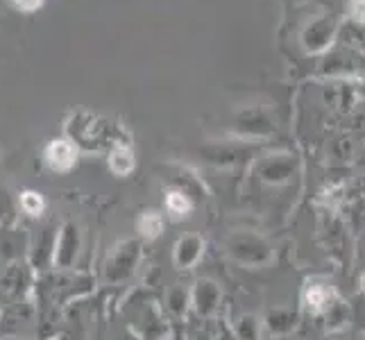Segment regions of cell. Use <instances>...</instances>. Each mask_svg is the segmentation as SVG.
I'll return each instance as SVG.
<instances>
[{
	"mask_svg": "<svg viewBox=\"0 0 365 340\" xmlns=\"http://www.w3.org/2000/svg\"><path fill=\"white\" fill-rule=\"evenodd\" d=\"M225 249L232 257L234 263L243 268H263L272 261V247L270 243L257 232L238 230L232 232L225 241Z\"/></svg>",
	"mask_w": 365,
	"mask_h": 340,
	"instance_id": "6da1fadb",
	"label": "cell"
},
{
	"mask_svg": "<svg viewBox=\"0 0 365 340\" xmlns=\"http://www.w3.org/2000/svg\"><path fill=\"white\" fill-rule=\"evenodd\" d=\"M222 291L213 279H197L191 291V311L193 318L213 320L220 309Z\"/></svg>",
	"mask_w": 365,
	"mask_h": 340,
	"instance_id": "7a4b0ae2",
	"label": "cell"
},
{
	"mask_svg": "<svg viewBox=\"0 0 365 340\" xmlns=\"http://www.w3.org/2000/svg\"><path fill=\"white\" fill-rule=\"evenodd\" d=\"M138 263V243L136 241H125L109 254L107 261V279L109 282H125L134 272Z\"/></svg>",
	"mask_w": 365,
	"mask_h": 340,
	"instance_id": "3957f363",
	"label": "cell"
},
{
	"mask_svg": "<svg viewBox=\"0 0 365 340\" xmlns=\"http://www.w3.org/2000/svg\"><path fill=\"white\" fill-rule=\"evenodd\" d=\"M336 299L338 293L334 291V286L320 279L307 282L304 291H302V304H304V311L311 313V316H324Z\"/></svg>",
	"mask_w": 365,
	"mask_h": 340,
	"instance_id": "277c9868",
	"label": "cell"
},
{
	"mask_svg": "<svg viewBox=\"0 0 365 340\" xmlns=\"http://www.w3.org/2000/svg\"><path fill=\"white\" fill-rule=\"evenodd\" d=\"M205 254V241L197 234H184L173 249V263L178 270H193Z\"/></svg>",
	"mask_w": 365,
	"mask_h": 340,
	"instance_id": "5b68a950",
	"label": "cell"
},
{
	"mask_svg": "<svg viewBox=\"0 0 365 340\" xmlns=\"http://www.w3.org/2000/svg\"><path fill=\"white\" fill-rule=\"evenodd\" d=\"M297 324H299V316L293 309H282V306L272 309L268 311V316L263 318V329L274 338L291 336L297 329Z\"/></svg>",
	"mask_w": 365,
	"mask_h": 340,
	"instance_id": "8992f818",
	"label": "cell"
},
{
	"mask_svg": "<svg viewBox=\"0 0 365 340\" xmlns=\"http://www.w3.org/2000/svg\"><path fill=\"white\" fill-rule=\"evenodd\" d=\"M75 159H78V153L68 141H53L46 148V163L57 172L71 170L75 166Z\"/></svg>",
	"mask_w": 365,
	"mask_h": 340,
	"instance_id": "52a82bcc",
	"label": "cell"
},
{
	"mask_svg": "<svg viewBox=\"0 0 365 340\" xmlns=\"http://www.w3.org/2000/svg\"><path fill=\"white\" fill-rule=\"evenodd\" d=\"M166 311L175 320H186L191 311V291H186L182 284H173L166 291Z\"/></svg>",
	"mask_w": 365,
	"mask_h": 340,
	"instance_id": "ba28073f",
	"label": "cell"
},
{
	"mask_svg": "<svg viewBox=\"0 0 365 340\" xmlns=\"http://www.w3.org/2000/svg\"><path fill=\"white\" fill-rule=\"evenodd\" d=\"M222 326L216 320H202V318H191L186 322L184 340H220L222 338Z\"/></svg>",
	"mask_w": 365,
	"mask_h": 340,
	"instance_id": "9c48e42d",
	"label": "cell"
},
{
	"mask_svg": "<svg viewBox=\"0 0 365 340\" xmlns=\"http://www.w3.org/2000/svg\"><path fill=\"white\" fill-rule=\"evenodd\" d=\"M78 247H80V232L73 222H68L61 230V238L57 245V259L61 266H71L75 254H78Z\"/></svg>",
	"mask_w": 365,
	"mask_h": 340,
	"instance_id": "30bf717a",
	"label": "cell"
},
{
	"mask_svg": "<svg viewBox=\"0 0 365 340\" xmlns=\"http://www.w3.org/2000/svg\"><path fill=\"white\" fill-rule=\"evenodd\" d=\"M163 205H166V218H170L173 222L186 220L193 213V200L184 191H168Z\"/></svg>",
	"mask_w": 365,
	"mask_h": 340,
	"instance_id": "8fae6325",
	"label": "cell"
},
{
	"mask_svg": "<svg viewBox=\"0 0 365 340\" xmlns=\"http://www.w3.org/2000/svg\"><path fill=\"white\" fill-rule=\"evenodd\" d=\"M322 318H324V329L329 331V334L343 331V329H347V326H349V320H351L349 304H347L345 299L338 297Z\"/></svg>",
	"mask_w": 365,
	"mask_h": 340,
	"instance_id": "7c38bea8",
	"label": "cell"
},
{
	"mask_svg": "<svg viewBox=\"0 0 365 340\" xmlns=\"http://www.w3.org/2000/svg\"><path fill=\"white\" fill-rule=\"evenodd\" d=\"M261 331L263 320H259L255 313H243L232 324V334L236 336V340H261Z\"/></svg>",
	"mask_w": 365,
	"mask_h": 340,
	"instance_id": "4fadbf2b",
	"label": "cell"
},
{
	"mask_svg": "<svg viewBox=\"0 0 365 340\" xmlns=\"http://www.w3.org/2000/svg\"><path fill=\"white\" fill-rule=\"evenodd\" d=\"M163 227H166V218H163V213L159 211H143L141 216L136 218V230L143 238H148V241L159 238Z\"/></svg>",
	"mask_w": 365,
	"mask_h": 340,
	"instance_id": "5bb4252c",
	"label": "cell"
},
{
	"mask_svg": "<svg viewBox=\"0 0 365 340\" xmlns=\"http://www.w3.org/2000/svg\"><path fill=\"white\" fill-rule=\"evenodd\" d=\"M109 168L114 170L118 177H125L134 168V155L128 145H116L109 155Z\"/></svg>",
	"mask_w": 365,
	"mask_h": 340,
	"instance_id": "9a60e30c",
	"label": "cell"
},
{
	"mask_svg": "<svg viewBox=\"0 0 365 340\" xmlns=\"http://www.w3.org/2000/svg\"><path fill=\"white\" fill-rule=\"evenodd\" d=\"M21 209L28 213V216H41V211H43V197L39 193H23L21 195Z\"/></svg>",
	"mask_w": 365,
	"mask_h": 340,
	"instance_id": "2e32d148",
	"label": "cell"
},
{
	"mask_svg": "<svg viewBox=\"0 0 365 340\" xmlns=\"http://www.w3.org/2000/svg\"><path fill=\"white\" fill-rule=\"evenodd\" d=\"M349 220H351V227H354V232L365 234V202H359L354 209H351Z\"/></svg>",
	"mask_w": 365,
	"mask_h": 340,
	"instance_id": "e0dca14e",
	"label": "cell"
},
{
	"mask_svg": "<svg viewBox=\"0 0 365 340\" xmlns=\"http://www.w3.org/2000/svg\"><path fill=\"white\" fill-rule=\"evenodd\" d=\"M351 16L359 23H365V0H351Z\"/></svg>",
	"mask_w": 365,
	"mask_h": 340,
	"instance_id": "ac0fdd59",
	"label": "cell"
},
{
	"mask_svg": "<svg viewBox=\"0 0 365 340\" xmlns=\"http://www.w3.org/2000/svg\"><path fill=\"white\" fill-rule=\"evenodd\" d=\"M16 3L23 7V9H34L41 5V0H16Z\"/></svg>",
	"mask_w": 365,
	"mask_h": 340,
	"instance_id": "d6986e66",
	"label": "cell"
},
{
	"mask_svg": "<svg viewBox=\"0 0 365 340\" xmlns=\"http://www.w3.org/2000/svg\"><path fill=\"white\" fill-rule=\"evenodd\" d=\"M359 284H361V291L365 293V272L361 274V282H359Z\"/></svg>",
	"mask_w": 365,
	"mask_h": 340,
	"instance_id": "ffe728a7",
	"label": "cell"
}]
</instances>
